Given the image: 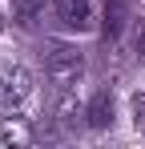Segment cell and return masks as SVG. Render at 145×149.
I'll return each mask as SVG.
<instances>
[{"instance_id":"obj_1","label":"cell","mask_w":145,"mask_h":149,"mask_svg":"<svg viewBox=\"0 0 145 149\" xmlns=\"http://www.w3.org/2000/svg\"><path fill=\"white\" fill-rule=\"evenodd\" d=\"M81 73H85V56H81L77 45H61V40L45 45V77L56 85V93L61 89H72Z\"/></svg>"},{"instance_id":"obj_2","label":"cell","mask_w":145,"mask_h":149,"mask_svg":"<svg viewBox=\"0 0 145 149\" xmlns=\"http://www.w3.org/2000/svg\"><path fill=\"white\" fill-rule=\"evenodd\" d=\"M52 4V12H56V20L72 32H89L93 28V8H89V0H48Z\"/></svg>"},{"instance_id":"obj_3","label":"cell","mask_w":145,"mask_h":149,"mask_svg":"<svg viewBox=\"0 0 145 149\" xmlns=\"http://www.w3.org/2000/svg\"><path fill=\"white\" fill-rule=\"evenodd\" d=\"M28 93H32V77H28V69L12 65V69L4 73V105L16 109L20 101H28Z\"/></svg>"},{"instance_id":"obj_4","label":"cell","mask_w":145,"mask_h":149,"mask_svg":"<svg viewBox=\"0 0 145 149\" xmlns=\"http://www.w3.org/2000/svg\"><path fill=\"white\" fill-rule=\"evenodd\" d=\"M85 121H89V129H109L113 125V93L109 89L93 93V101L85 105Z\"/></svg>"},{"instance_id":"obj_5","label":"cell","mask_w":145,"mask_h":149,"mask_svg":"<svg viewBox=\"0 0 145 149\" xmlns=\"http://www.w3.org/2000/svg\"><path fill=\"white\" fill-rule=\"evenodd\" d=\"M129 8H133V0H105V40H117L125 32V24L133 20Z\"/></svg>"},{"instance_id":"obj_6","label":"cell","mask_w":145,"mask_h":149,"mask_svg":"<svg viewBox=\"0 0 145 149\" xmlns=\"http://www.w3.org/2000/svg\"><path fill=\"white\" fill-rule=\"evenodd\" d=\"M32 141V129L20 117H4L0 121V145H28Z\"/></svg>"},{"instance_id":"obj_7","label":"cell","mask_w":145,"mask_h":149,"mask_svg":"<svg viewBox=\"0 0 145 149\" xmlns=\"http://www.w3.org/2000/svg\"><path fill=\"white\" fill-rule=\"evenodd\" d=\"M56 117L65 125H72L77 117H85V109L77 105V97H72V89H61V101H56Z\"/></svg>"},{"instance_id":"obj_8","label":"cell","mask_w":145,"mask_h":149,"mask_svg":"<svg viewBox=\"0 0 145 149\" xmlns=\"http://www.w3.org/2000/svg\"><path fill=\"white\" fill-rule=\"evenodd\" d=\"M133 52L145 56V16H133Z\"/></svg>"},{"instance_id":"obj_9","label":"cell","mask_w":145,"mask_h":149,"mask_svg":"<svg viewBox=\"0 0 145 149\" xmlns=\"http://www.w3.org/2000/svg\"><path fill=\"white\" fill-rule=\"evenodd\" d=\"M133 121L145 125V93H137V97H133Z\"/></svg>"},{"instance_id":"obj_10","label":"cell","mask_w":145,"mask_h":149,"mask_svg":"<svg viewBox=\"0 0 145 149\" xmlns=\"http://www.w3.org/2000/svg\"><path fill=\"white\" fill-rule=\"evenodd\" d=\"M0 105H4V77H0Z\"/></svg>"}]
</instances>
